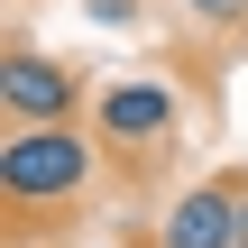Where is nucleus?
<instances>
[{"mask_svg": "<svg viewBox=\"0 0 248 248\" xmlns=\"http://www.w3.org/2000/svg\"><path fill=\"white\" fill-rule=\"evenodd\" d=\"M92 175H101V156H92V138L74 120H55V129H0V193H9V212L74 202Z\"/></svg>", "mask_w": 248, "mask_h": 248, "instance_id": "f257e3e1", "label": "nucleus"}, {"mask_svg": "<svg viewBox=\"0 0 248 248\" xmlns=\"http://www.w3.org/2000/svg\"><path fill=\"white\" fill-rule=\"evenodd\" d=\"M92 129H101V147H120V156L166 147V138H175V83H166V74H120V83H101V92H92Z\"/></svg>", "mask_w": 248, "mask_h": 248, "instance_id": "f03ea898", "label": "nucleus"}, {"mask_svg": "<svg viewBox=\"0 0 248 248\" xmlns=\"http://www.w3.org/2000/svg\"><path fill=\"white\" fill-rule=\"evenodd\" d=\"M0 110H9V129H55V120H74V110H92V101H83L74 64H55V55H37V46H9V55H0Z\"/></svg>", "mask_w": 248, "mask_h": 248, "instance_id": "7ed1b4c3", "label": "nucleus"}, {"mask_svg": "<svg viewBox=\"0 0 248 248\" xmlns=\"http://www.w3.org/2000/svg\"><path fill=\"white\" fill-rule=\"evenodd\" d=\"M156 248H239V184H184L175 202H166V230Z\"/></svg>", "mask_w": 248, "mask_h": 248, "instance_id": "20e7f679", "label": "nucleus"}, {"mask_svg": "<svg viewBox=\"0 0 248 248\" xmlns=\"http://www.w3.org/2000/svg\"><path fill=\"white\" fill-rule=\"evenodd\" d=\"M193 18H212V28H248V0H184Z\"/></svg>", "mask_w": 248, "mask_h": 248, "instance_id": "39448f33", "label": "nucleus"}, {"mask_svg": "<svg viewBox=\"0 0 248 248\" xmlns=\"http://www.w3.org/2000/svg\"><path fill=\"white\" fill-rule=\"evenodd\" d=\"M239 248H248V193H239Z\"/></svg>", "mask_w": 248, "mask_h": 248, "instance_id": "423d86ee", "label": "nucleus"}]
</instances>
